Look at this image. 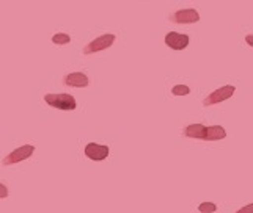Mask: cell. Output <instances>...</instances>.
I'll use <instances>...</instances> for the list:
<instances>
[{
  "instance_id": "14",
  "label": "cell",
  "mask_w": 253,
  "mask_h": 213,
  "mask_svg": "<svg viewBox=\"0 0 253 213\" xmlns=\"http://www.w3.org/2000/svg\"><path fill=\"white\" fill-rule=\"evenodd\" d=\"M236 213H253V204H249V206L242 207L241 210H238Z\"/></svg>"
},
{
  "instance_id": "2",
  "label": "cell",
  "mask_w": 253,
  "mask_h": 213,
  "mask_svg": "<svg viewBox=\"0 0 253 213\" xmlns=\"http://www.w3.org/2000/svg\"><path fill=\"white\" fill-rule=\"evenodd\" d=\"M113 42H115V35H112V33L102 35V36L96 38L91 42L86 44V46L84 47V53H85V55H91V53L101 52L104 49H109Z\"/></svg>"
},
{
  "instance_id": "9",
  "label": "cell",
  "mask_w": 253,
  "mask_h": 213,
  "mask_svg": "<svg viewBox=\"0 0 253 213\" xmlns=\"http://www.w3.org/2000/svg\"><path fill=\"white\" fill-rule=\"evenodd\" d=\"M226 137V132L220 126H209L205 130V140L206 141H217V140H223Z\"/></svg>"
},
{
  "instance_id": "6",
  "label": "cell",
  "mask_w": 253,
  "mask_h": 213,
  "mask_svg": "<svg viewBox=\"0 0 253 213\" xmlns=\"http://www.w3.org/2000/svg\"><path fill=\"white\" fill-rule=\"evenodd\" d=\"M165 44L173 50H182L189 46V36L187 35H179L176 32H170L165 36Z\"/></svg>"
},
{
  "instance_id": "5",
  "label": "cell",
  "mask_w": 253,
  "mask_h": 213,
  "mask_svg": "<svg viewBox=\"0 0 253 213\" xmlns=\"http://www.w3.org/2000/svg\"><path fill=\"white\" fill-rule=\"evenodd\" d=\"M170 21L173 24H195L200 21V14L194 8H189V10H179L170 14Z\"/></svg>"
},
{
  "instance_id": "8",
  "label": "cell",
  "mask_w": 253,
  "mask_h": 213,
  "mask_svg": "<svg viewBox=\"0 0 253 213\" xmlns=\"http://www.w3.org/2000/svg\"><path fill=\"white\" fill-rule=\"evenodd\" d=\"M63 83L68 86H74V88H84V86H88V77L82 72H73L63 78Z\"/></svg>"
},
{
  "instance_id": "1",
  "label": "cell",
  "mask_w": 253,
  "mask_h": 213,
  "mask_svg": "<svg viewBox=\"0 0 253 213\" xmlns=\"http://www.w3.org/2000/svg\"><path fill=\"white\" fill-rule=\"evenodd\" d=\"M44 101L58 110H74L77 106L76 99L68 93H58V94H46Z\"/></svg>"
},
{
  "instance_id": "16",
  "label": "cell",
  "mask_w": 253,
  "mask_h": 213,
  "mask_svg": "<svg viewBox=\"0 0 253 213\" xmlns=\"http://www.w3.org/2000/svg\"><path fill=\"white\" fill-rule=\"evenodd\" d=\"M246 42L249 44V46L253 47V35H247V36H246Z\"/></svg>"
},
{
  "instance_id": "13",
  "label": "cell",
  "mask_w": 253,
  "mask_h": 213,
  "mask_svg": "<svg viewBox=\"0 0 253 213\" xmlns=\"http://www.w3.org/2000/svg\"><path fill=\"white\" fill-rule=\"evenodd\" d=\"M198 210L202 213H214L217 210V206L212 202H203V204H200V206H198Z\"/></svg>"
},
{
  "instance_id": "7",
  "label": "cell",
  "mask_w": 253,
  "mask_h": 213,
  "mask_svg": "<svg viewBox=\"0 0 253 213\" xmlns=\"http://www.w3.org/2000/svg\"><path fill=\"white\" fill-rule=\"evenodd\" d=\"M85 155L91 160H96V162H101V160H106L109 157V147L102 144L90 143L85 147Z\"/></svg>"
},
{
  "instance_id": "4",
  "label": "cell",
  "mask_w": 253,
  "mask_h": 213,
  "mask_svg": "<svg viewBox=\"0 0 253 213\" xmlns=\"http://www.w3.org/2000/svg\"><path fill=\"white\" fill-rule=\"evenodd\" d=\"M33 150H35V147L32 144H25V146H22L19 149L13 150L10 155H6L2 163H3V166H10V165H14V163H19V162H22V160H27L33 154Z\"/></svg>"
},
{
  "instance_id": "10",
  "label": "cell",
  "mask_w": 253,
  "mask_h": 213,
  "mask_svg": "<svg viewBox=\"0 0 253 213\" xmlns=\"http://www.w3.org/2000/svg\"><path fill=\"white\" fill-rule=\"evenodd\" d=\"M205 130L206 127L202 124H192V126H187L184 129V135L195 140H205Z\"/></svg>"
},
{
  "instance_id": "3",
  "label": "cell",
  "mask_w": 253,
  "mask_h": 213,
  "mask_svg": "<svg viewBox=\"0 0 253 213\" xmlns=\"http://www.w3.org/2000/svg\"><path fill=\"white\" fill-rule=\"evenodd\" d=\"M234 91H236V88H234L233 85L222 86V88H219V90H215V91H212L211 94H209L203 101V105L209 106V105H214V104H220V102H223L226 99H230V97L234 94Z\"/></svg>"
},
{
  "instance_id": "12",
  "label": "cell",
  "mask_w": 253,
  "mask_h": 213,
  "mask_svg": "<svg viewBox=\"0 0 253 213\" xmlns=\"http://www.w3.org/2000/svg\"><path fill=\"white\" fill-rule=\"evenodd\" d=\"M189 93H190V88L186 85H176V86H173V90H171V94L174 96H187Z\"/></svg>"
},
{
  "instance_id": "11",
  "label": "cell",
  "mask_w": 253,
  "mask_h": 213,
  "mask_svg": "<svg viewBox=\"0 0 253 213\" xmlns=\"http://www.w3.org/2000/svg\"><path fill=\"white\" fill-rule=\"evenodd\" d=\"M69 41H71V38H69V35H66V33H57V35H54V36H52V42L58 44V46L68 44Z\"/></svg>"
},
{
  "instance_id": "15",
  "label": "cell",
  "mask_w": 253,
  "mask_h": 213,
  "mask_svg": "<svg viewBox=\"0 0 253 213\" xmlns=\"http://www.w3.org/2000/svg\"><path fill=\"white\" fill-rule=\"evenodd\" d=\"M6 196H8V188L3 183H0V198H6Z\"/></svg>"
}]
</instances>
